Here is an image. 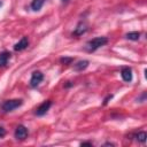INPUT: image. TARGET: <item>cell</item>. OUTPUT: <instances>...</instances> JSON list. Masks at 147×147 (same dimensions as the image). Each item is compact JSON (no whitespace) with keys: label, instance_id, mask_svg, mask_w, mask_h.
<instances>
[{"label":"cell","instance_id":"12","mask_svg":"<svg viewBox=\"0 0 147 147\" xmlns=\"http://www.w3.org/2000/svg\"><path fill=\"white\" fill-rule=\"evenodd\" d=\"M125 37H126L127 39H130V40H138L139 37H140V33H139L138 31H133V32H129V33H126Z\"/></svg>","mask_w":147,"mask_h":147},{"label":"cell","instance_id":"9","mask_svg":"<svg viewBox=\"0 0 147 147\" xmlns=\"http://www.w3.org/2000/svg\"><path fill=\"white\" fill-rule=\"evenodd\" d=\"M10 57V53L9 52H2L0 53V67H5L8 62V59Z\"/></svg>","mask_w":147,"mask_h":147},{"label":"cell","instance_id":"7","mask_svg":"<svg viewBox=\"0 0 147 147\" xmlns=\"http://www.w3.org/2000/svg\"><path fill=\"white\" fill-rule=\"evenodd\" d=\"M121 76L124 82H131L132 80V70L130 68L125 67L121 70Z\"/></svg>","mask_w":147,"mask_h":147},{"label":"cell","instance_id":"10","mask_svg":"<svg viewBox=\"0 0 147 147\" xmlns=\"http://www.w3.org/2000/svg\"><path fill=\"white\" fill-rule=\"evenodd\" d=\"M88 61L87 60H83V61H79V62H77L76 64H75V70H77V71H82V70H84V69H86L87 67H88Z\"/></svg>","mask_w":147,"mask_h":147},{"label":"cell","instance_id":"6","mask_svg":"<svg viewBox=\"0 0 147 147\" xmlns=\"http://www.w3.org/2000/svg\"><path fill=\"white\" fill-rule=\"evenodd\" d=\"M28 46H29V39H28L26 37H23L17 44H15L14 49H15V51H23V49H25Z\"/></svg>","mask_w":147,"mask_h":147},{"label":"cell","instance_id":"11","mask_svg":"<svg viewBox=\"0 0 147 147\" xmlns=\"http://www.w3.org/2000/svg\"><path fill=\"white\" fill-rule=\"evenodd\" d=\"M44 2H45V0H32V2H31V8H32V10L37 11V10L41 9Z\"/></svg>","mask_w":147,"mask_h":147},{"label":"cell","instance_id":"19","mask_svg":"<svg viewBox=\"0 0 147 147\" xmlns=\"http://www.w3.org/2000/svg\"><path fill=\"white\" fill-rule=\"evenodd\" d=\"M64 1H67V0H64Z\"/></svg>","mask_w":147,"mask_h":147},{"label":"cell","instance_id":"3","mask_svg":"<svg viewBox=\"0 0 147 147\" xmlns=\"http://www.w3.org/2000/svg\"><path fill=\"white\" fill-rule=\"evenodd\" d=\"M44 79V75L40 72V71H34L31 76V79H30V85L32 87H37Z\"/></svg>","mask_w":147,"mask_h":147},{"label":"cell","instance_id":"5","mask_svg":"<svg viewBox=\"0 0 147 147\" xmlns=\"http://www.w3.org/2000/svg\"><path fill=\"white\" fill-rule=\"evenodd\" d=\"M51 106H52V101H49V100L44 101V102L36 109V115H37V116H42V115H45V114L47 113V110L51 108Z\"/></svg>","mask_w":147,"mask_h":147},{"label":"cell","instance_id":"18","mask_svg":"<svg viewBox=\"0 0 147 147\" xmlns=\"http://www.w3.org/2000/svg\"><path fill=\"white\" fill-rule=\"evenodd\" d=\"M0 6H1V2H0Z\"/></svg>","mask_w":147,"mask_h":147},{"label":"cell","instance_id":"4","mask_svg":"<svg viewBox=\"0 0 147 147\" xmlns=\"http://www.w3.org/2000/svg\"><path fill=\"white\" fill-rule=\"evenodd\" d=\"M14 136H15V138L17 140H24L28 137V129L24 125H18L16 127V130H15Z\"/></svg>","mask_w":147,"mask_h":147},{"label":"cell","instance_id":"8","mask_svg":"<svg viewBox=\"0 0 147 147\" xmlns=\"http://www.w3.org/2000/svg\"><path fill=\"white\" fill-rule=\"evenodd\" d=\"M86 30H87V24H86L85 22H80V23L77 25V28H76L74 34H75V36H80V34L85 33Z\"/></svg>","mask_w":147,"mask_h":147},{"label":"cell","instance_id":"17","mask_svg":"<svg viewBox=\"0 0 147 147\" xmlns=\"http://www.w3.org/2000/svg\"><path fill=\"white\" fill-rule=\"evenodd\" d=\"M82 146H92L91 142H82Z\"/></svg>","mask_w":147,"mask_h":147},{"label":"cell","instance_id":"16","mask_svg":"<svg viewBox=\"0 0 147 147\" xmlns=\"http://www.w3.org/2000/svg\"><path fill=\"white\" fill-rule=\"evenodd\" d=\"M111 98H113V95H108V96L105 99V101H103V105H107V103H108V101H109Z\"/></svg>","mask_w":147,"mask_h":147},{"label":"cell","instance_id":"2","mask_svg":"<svg viewBox=\"0 0 147 147\" xmlns=\"http://www.w3.org/2000/svg\"><path fill=\"white\" fill-rule=\"evenodd\" d=\"M22 103H23V101H22L21 99L7 100V101H5V102L1 105V109H2V111H5V113H9V111H11V110L18 108L20 106H22Z\"/></svg>","mask_w":147,"mask_h":147},{"label":"cell","instance_id":"13","mask_svg":"<svg viewBox=\"0 0 147 147\" xmlns=\"http://www.w3.org/2000/svg\"><path fill=\"white\" fill-rule=\"evenodd\" d=\"M136 138H137V140H138V141H140V142H145V141H146L147 136H146V133H145V132H139L138 134H136Z\"/></svg>","mask_w":147,"mask_h":147},{"label":"cell","instance_id":"14","mask_svg":"<svg viewBox=\"0 0 147 147\" xmlns=\"http://www.w3.org/2000/svg\"><path fill=\"white\" fill-rule=\"evenodd\" d=\"M60 61H61V63H64V64H70V63L74 61V59H72V57H62Z\"/></svg>","mask_w":147,"mask_h":147},{"label":"cell","instance_id":"15","mask_svg":"<svg viewBox=\"0 0 147 147\" xmlns=\"http://www.w3.org/2000/svg\"><path fill=\"white\" fill-rule=\"evenodd\" d=\"M5 134H6V130H5L2 126H0V138L5 137Z\"/></svg>","mask_w":147,"mask_h":147},{"label":"cell","instance_id":"1","mask_svg":"<svg viewBox=\"0 0 147 147\" xmlns=\"http://www.w3.org/2000/svg\"><path fill=\"white\" fill-rule=\"evenodd\" d=\"M108 42V39L106 37H96V38H93L92 40L87 41L86 44V49L88 52H94L96 51L98 48L105 46L106 44Z\"/></svg>","mask_w":147,"mask_h":147}]
</instances>
